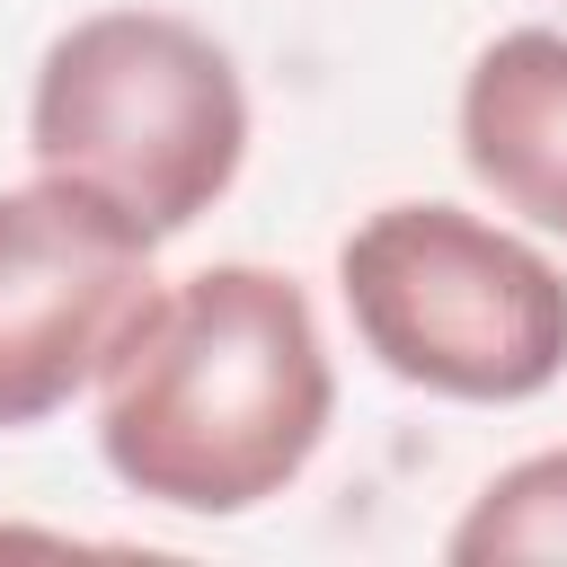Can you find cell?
I'll list each match as a JSON object with an SVG mask.
<instances>
[{
  "label": "cell",
  "instance_id": "obj_3",
  "mask_svg": "<svg viewBox=\"0 0 567 567\" xmlns=\"http://www.w3.org/2000/svg\"><path fill=\"white\" fill-rule=\"evenodd\" d=\"M337 292L363 354L408 390L514 408L567 372V275L461 204L363 213L337 248Z\"/></svg>",
  "mask_w": 567,
  "mask_h": 567
},
{
  "label": "cell",
  "instance_id": "obj_4",
  "mask_svg": "<svg viewBox=\"0 0 567 567\" xmlns=\"http://www.w3.org/2000/svg\"><path fill=\"white\" fill-rule=\"evenodd\" d=\"M151 230L71 177H27L0 195V434L62 416L97 390L106 354L159 292Z\"/></svg>",
  "mask_w": 567,
  "mask_h": 567
},
{
  "label": "cell",
  "instance_id": "obj_6",
  "mask_svg": "<svg viewBox=\"0 0 567 567\" xmlns=\"http://www.w3.org/2000/svg\"><path fill=\"white\" fill-rule=\"evenodd\" d=\"M452 567H505V558H567V443L496 470L470 514L443 540Z\"/></svg>",
  "mask_w": 567,
  "mask_h": 567
},
{
  "label": "cell",
  "instance_id": "obj_2",
  "mask_svg": "<svg viewBox=\"0 0 567 567\" xmlns=\"http://www.w3.org/2000/svg\"><path fill=\"white\" fill-rule=\"evenodd\" d=\"M27 151L44 177H71L133 213L151 239H177L230 195L248 159L239 62L195 18L89 9L35 62Z\"/></svg>",
  "mask_w": 567,
  "mask_h": 567
},
{
  "label": "cell",
  "instance_id": "obj_5",
  "mask_svg": "<svg viewBox=\"0 0 567 567\" xmlns=\"http://www.w3.org/2000/svg\"><path fill=\"white\" fill-rule=\"evenodd\" d=\"M461 168L567 239V27H505L461 80Z\"/></svg>",
  "mask_w": 567,
  "mask_h": 567
},
{
  "label": "cell",
  "instance_id": "obj_1",
  "mask_svg": "<svg viewBox=\"0 0 567 567\" xmlns=\"http://www.w3.org/2000/svg\"><path fill=\"white\" fill-rule=\"evenodd\" d=\"M337 416V363L284 266L221 257L142 301L97 372V461L168 514H257Z\"/></svg>",
  "mask_w": 567,
  "mask_h": 567
}]
</instances>
